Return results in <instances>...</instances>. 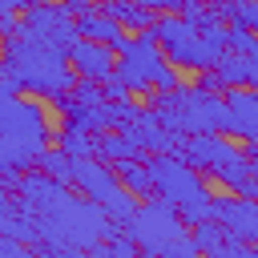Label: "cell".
I'll use <instances>...</instances> for the list:
<instances>
[{"instance_id":"1","label":"cell","mask_w":258,"mask_h":258,"mask_svg":"<svg viewBox=\"0 0 258 258\" xmlns=\"http://www.w3.org/2000/svg\"><path fill=\"white\" fill-rule=\"evenodd\" d=\"M4 85H0V101H12L20 93L32 97H48L56 89H73L77 85V69L69 60V52L44 36H4V60H0Z\"/></svg>"},{"instance_id":"2","label":"cell","mask_w":258,"mask_h":258,"mask_svg":"<svg viewBox=\"0 0 258 258\" xmlns=\"http://www.w3.org/2000/svg\"><path fill=\"white\" fill-rule=\"evenodd\" d=\"M56 141L48 113L40 101H24L12 97L4 101V117H0V189H16L24 169H36L40 153Z\"/></svg>"},{"instance_id":"3","label":"cell","mask_w":258,"mask_h":258,"mask_svg":"<svg viewBox=\"0 0 258 258\" xmlns=\"http://www.w3.org/2000/svg\"><path fill=\"white\" fill-rule=\"evenodd\" d=\"M145 165L153 173V198H165L177 206V214L198 226L210 218V206H214V194H210V181L202 169H194L181 153H145Z\"/></svg>"},{"instance_id":"4","label":"cell","mask_w":258,"mask_h":258,"mask_svg":"<svg viewBox=\"0 0 258 258\" xmlns=\"http://www.w3.org/2000/svg\"><path fill=\"white\" fill-rule=\"evenodd\" d=\"M185 226H189V222L177 214L173 202H165V198H141L133 222L125 226V234L137 238L141 254H161V258L177 254V258H194V254H202V250H198L194 230H185Z\"/></svg>"},{"instance_id":"5","label":"cell","mask_w":258,"mask_h":258,"mask_svg":"<svg viewBox=\"0 0 258 258\" xmlns=\"http://www.w3.org/2000/svg\"><path fill=\"white\" fill-rule=\"evenodd\" d=\"M145 101L157 105L181 133H222L226 93H210L202 85H177V89H149Z\"/></svg>"},{"instance_id":"6","label":"cell","mask_w":258,"mask_h":258,"mask_svg":"<svg viewBox=\"0 0 258 258\" xmlns=\"http://www.w3.org/2000/svg\"><path fill=\"white\" fill-rule=\"evenodd\" d=\"M153 32H157V44L165 48V56L177 64V69H189V73H206L222 60L226 48H218L210 36H202V28L185 16V12H157L153 20Z\"/></svg>"},{"instance_id":"7","label":"cell","mask_w":258,"mask_h":258,"mask_svg":"<svg viewBox=\"0 0 258 258\" xmlns=\"http://www.w3.org/2000/svg\"><path fill=\"white\" fill-rule=\"evenodd\" d=\"M141 153H177V145H181V129H173L169 125V117L157 109V105H141L125 125H117Z\"/></svg>"},{"instance_id":"8","label":"cell","mask_w":258,"mask_h":258,"mask_svg":"<svg viewBox=\"0 0 258 258\" xmlns=\"http://www.w3.org/2000/svg\"><path fill=\"white\" fill-rule=\"evenodd\" d=\"M73 185H77L85 198L101 202V206H109V202H117V198L125 194V181L117 177V169H113L105 157H97V153L73 161Z\"/></svg>"},{"instance_id":"9","label":"cell","mask_w":258,"mask_h":258,"mask_svg":"<svg viewBox=\"0 0 258 258\" xmlns=\"http://www.w3.org/2000/svg\"><path fill=\"white\" fill-rule=\"evenodd\" d=\"M194 238H198V250L202 254H214V258H258V246L238 238L226 222H218L214 214L206 222L194 226Z\"/></svg>"},{"instance_id":"10","label":"cell","mask_w":258,"mask_h":258,"mask_svg":"<svg viewBox=\"0 0 258 258\" xmlns=\"http://www.w3.org/2000/svg\"><path fill=\"white\" fill-rule=\"evenodd\" d=\"M222 133L226 137H238V141H258V89H250V85L226 89V121H222Z\"/></svg>"},{"instance_id":"11","label":"cell","mask_w":258,"mask_h":258,"mask_svg":"<svg viewBox=\"0 0 258 258\" xmlns=\"http://www.w3.org/2000/svg\"><path fill=\"white\" fill-rule=\"evenodd\" d=\"M210 214H214L218 222H226L238 238H246V242L258 246V202H254V198H242L238 189H234V194H214Z\"/></svg>"},{"instance_id":"12","label":"cell","mask_w":258,"mask_h":258,"mask_svg":"<svg viewBox=\"0 0 258 258\" xmlns=\"http://www.w3.org/2000/svg\"><path fill=\"white\" fill-rule=\"evenodd\" d=\"M69 60H73L77 77L105 81V77H113V73H117V48H113V44H105V40H89V36H81V40L73 44Z\"/></svg>"},{"instance_id":"13","label":"cell","mask_w":258,"mask_h":258,"mask_svg":"<svg viewBox=\"0 0 258 258\" xmlns=\"http://www.w3.org/2000/svg\"><path fill=\"white\" fill-rule=\"evenodd\" d=\"M230 149H234V145L226 141V133H185L181 145H177V153H181L194 169H202V173H210Z\"/></svg>"},{"instance_id":"14","label":"cell","mask_w":258,"mask_h":258,"mask_svg":"<svg viewBox=\"0 0 258 258\" xmlns=\"http://www.w3.org/2000/svg\"><path fill=\"white\" fill-rule=\"evenodd\" d=\"M77 24H81V36H89V40H105V44H113L117 52L125 48V24L121 20H113V16H105L101 8H93V12H85V16H77Z\"/></svg>"},{"instance_id":"15","label":"cell","mask_w":258,"mask_h":258,"mask_svg":"<svg viewBox=\"0 0 258 258\" xmlns=\"http://www.w3.org/2000/svg\"><path fill=\"white\" fill-rule=\"evenodd\" d=\"M206 177L222 181L226 189H242V185H246V181L254 177V165H250L246 149H238V145H234V149H230V153H226V157H222V161H218V165H214V169H210Z\"/></svg>"},{"instance_id":"16","label":"cell","mask_w":258,"mask_h":258,"mask_svg":"<svg viewBox=\"0 0 258 258\" xmlns=\"http://www.w3.org/2000/svg\"><path fill=\"white\" fill-rule=\"evenodd\" d=\"M97 8H101L105 16H113V20H121V24L133 28V32H141V28H149V24L157 20V12H153L149 4H141V0H97Z\"/></svg>"},{"instance_id":"17","label":"cell","mask_w":258,"mask_h":258,"mask_svg":"<svg viewBox=\"0 0 258 258\" xmlns=\"http://www.w3.org/2000/svg\"><path fill=\"white\" fill-rule=\"evenodd\" d=\"M109 165L117 169V177L125 181V189H133L137 198H153V173H149V165H145V153L121 157V161H109Z\"/></svg>"},{"instance_id":"18","label":"cell","mask_w":258,"mask_h":258,"mask_svg":"<svg viewBox=\"0 0 258 258\" xmlns=\"http://www.w3.org/2000/svg\"><path fill=\"white\" fill-rule=\"evenodd\" d=\"M230 48L242 52V64H246V85L258 89V32L246 28V24H230Z\"/></svg>"},{"instance_id":"19","label":"cell","mask_w":258,"mask_h":258,"mask_svg":"<svg viewBox=\"0 0 258 258\" xmlns=\"http://www.w3.org/2000/svg\"><path fill=\"white\" fill-rule=\"evenodd\" d=\"M56 145H60V149H69L73 157H89V153H97V133L81 129L73 117H64V121H60V129H56Z\"/></svg>"},{"instance_id":"20","label":"cell","mask_w":258,"mask_h":258,"mask_svg":"<svg viewBox=\"0 0 258 258\" xmlns=\"http://www.w3.org/2000/svg\"><path fill=\"white\" fill-rule=\"evenodd\" d=\"M141 149L121 133V129H109V133H101L97 137V157H105V161H121V157H137Z\"/></svg>"},{"instance_id":"21","label":"cell","mask_w":258,"mask_h":258,"mask_svg":"<svg viewBox=\"0 0 258 258\" xmlns=\"http://www.w3.org/2000/svg\"><path fill=\"white\" fill-rule=\"evenodd\" d=\"M73 161H77V157H73L69 149H60V145L52 141V145H48V149L40 153V161H36V165H40L44 173L60 177V181H73Z\"/></svg>"},{"instance_id":"22","label":"cell","mask_w":258,"mask_h":258,"mask_svg":"<svg viewBox=\"0 0 258 258\" xmlns=\"http://www.w3.org/2000/svg\"><path fill=\"white\" fill-rule=\"evenodd\" d=\"M214 69H218V77L226 81V89H238V85H246V64H242V52L226 48V52H222V60H218Z\"/></svg>"},{"instance_id":"23","label":"cell","mask_w":258,"mask_h":258,"mask_svg":"<svg viewBox=\"0 0 258 258\" xmlns=\"http://www.w3.org/2000/svg\"><path fill=\"white\" fill-rule=\"evenodd\" d=\"M77 97H81V105H105L109 97H105V81H93V77H77Z\"/></svg>"},{"instance_id":"24","label":"cell","mask_w":258,"mask_h":258,"mask_svg":"<svg viewBox=\"0 0 258 258\" xmlns=\"http://www.w3.org/2000/svg\"><path fill=\"white\" fill-rule=\"evenodd\" d=\"M230 24H246V28H254V32H258V0H238V8H234V16H230Z\"/></svg>"},{"instance_id":"25","label":"cell","mask_w":258,"mask_h":258,"mask_svg":"<svg viewBox=\"0 0 258 258\" xmlns=\"http://www.w3.org/2000/svg\"><path fill=\"white\" fill-rule=\"evenodd\" d=\"M105 246H109V254H113V258H133V254L141 250L133 234H117V238H109Z\"/></svg>"},{"instance_id":"26","label":"cell","mask_w":258,"mask_h":258,"mask_svg":"<svg viewBox=\"0 0 258 258\" xmlns=\"http://www.w3.org/2000/svg\"><path fill=\"white\" fill-rule=\"evenodd\" d=\"M105 97H109V101H121V97H133V93H129V85L113 73V77H105Z\"/></svg>"},{"instance_id":"27","label":"cell","mask_w":258,"mask_h":258,"mask_svg":"<svg viewBox=\"0 0 258 258\" xmlns=\"http://www.w3.org/2000/svg\"><path fill=\"white\" fill-rule=\"evenodd\" d=\"M198 85H202V89H210V93H226V81L218 77V69H206V73H198Z\"/></svg>"},{"instance_id":"28","label":"cell","mask_w":258,"mask_h":258,"mask_svg":"<svg viewBox=\"0 0 258 258\" xmlns=\"http://www.w3.org/2000/svg\"><path fill=\"white\" fill-rule=\"evenodd\" d=\"M141 4H149L153 12H181L185 8V0H141Z\"/></svg>"},{"instance_id":"29","label":"cell","mask_w":258,"mask_h":258,"mask_svg":"<svg viewBox=\"0 0 258 258\" xmlns=\"http://www.w3.org/2000/svg\"><path fill=\"white\" fill-rule=\"evenodd\" d=\"M32 4H40V0H0V12H28Z\"/></svg>"},{"instance_id":"30","label":"cell","mask_w":258,"mask_h":258,"mask_svg":"<svg viewBox=\"0 0 258 258\" xmlns=\"http://www.w3.org/2000/svg\"><path fill=\"white\" fill-rule=\"evenodd\" d=\"M246 157H250V165H254V177H258V141H246Z\"/></svg>"}]
</instances>
